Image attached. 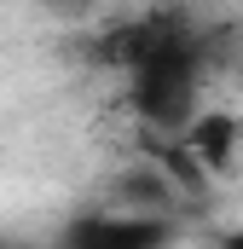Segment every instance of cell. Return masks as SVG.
Segmentation results:
<instances>
[{
	"instance_id": "6da1fadb",
	"label": "cell",
	"mask_w": 243,
	"mask_h": 249,
	"mask_svg": "<svg viewBox=\"0 0 243 249\" xmlns=\"http://www.w3.org/2000/svg\"><path fill=\"white\" fill-rule=\"evenodd\" d=\"M203 70H208V35L180 12V23L168 29V41H156L127 70V105H133V116L151 133H168L180 145L191 133V122H197Z\"/></svg>"
},
{
	"instance_id": "7a4b0ae2",
	"label": "cell",
	"mask_w": 243,
	"mask_h": 249,
	"mask_svg": "<svg viewBox=\"0 0 243 249\" xmlns=\"http://www.w3.org/2000/svg\"><path fill=\"white\" fill-rule=\"evenodd\" d=\"M174 244V220H151V214H81L58 232V249H168Z\"/></svg>"
},
{
	"instance_id": "3957f363",
	"label": "cell",
	"mask_w": 243,
	"mask_h": 249,
	"mask_svg": "<svg viewBox=\"0 0 243 249\" xmlns=\"http://www.w3.org/2000/svg\"><path fill=\"white\" fill-rule=\"evenodd\" d=\"M238 139H243V127L232 122L226 110H214V116H197L191 133H185L180 145L191 151V162H197V168H226V162H232V151H238Z\"/></svg>"
},
{
	"instance_id": "277c9868",
	"label": "cell",
	"mask_w": 243,
	"mask_h": 249,
	"mask_svg": "<svg viewBox=\"0 0 243 249\" xmlns=\"http://www.w3.org/2000/svg\"><path fill=\"white\" fill-rule=\"evenodd\" d=\"M220 249H243V226H238V232H226V238H220Z\"/></svg>"
}]
</instances>
